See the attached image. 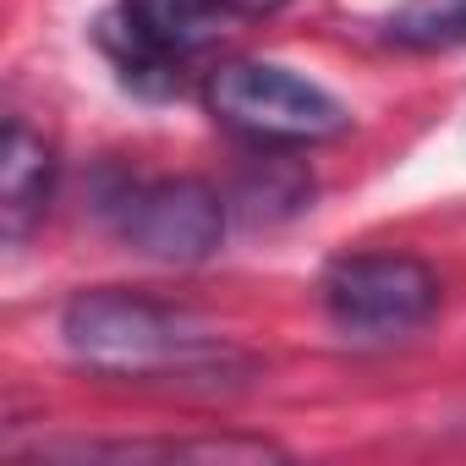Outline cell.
<instances>
[{
	"instance_id": "1",
	"label": "cell",
	"mask_w": 466,
	"mask_h": 466,
	"mask_svg": "<svg viewBox=\"0 0 466 466\" xmlns=\"http://www.w3.org/2000/svg\"><path fill=\"white\" fill-rule=\"evenodd\" d=\"M61 335L77 362L99 373L154 379V373H192L219 357L214 335L187 313L137 297V291H83L61 313Z\"/></svg>"
},
{
	"instance_id": "2",
	"label": "cell",
	"mask_w": 466,
	"mask_h": 466,
	"mask_svg": "<svg viewBox=\"0 0 466 466\" xmlns=\"http://www.w3.org/2000/svg\"><path fill=\"white\" fill-rule=\"evenodd\" d=\"M208 110L230 132L258 143H324L346 132V110L335 94L269 61H225L208 77Z\"/></svg>"
},
{
	"instance_id": "3",
	"label": "cell",
	"mask_w": 466,
	"mask_h": 466,
	"mask_svg": "<svg viewBox=\"0 0 466 466\" xmlns=\"http://www.w3.org/2000/svg\"><path fill=\"white\" fill-rule=\"evenodd\" d=\"M324 308L351 335H406L439 308V280L406 253H357L324 275Z\"/></svg>"
},
{
	"instance_id": "4",
	"label": "cell",
	"mask_w": 466,
	"mask_h": 466,
	"mask_svg": "<svg viewBox=\"0 0 466 466\" xmlns=\"http://www.w3.org/2000/svg\"><path fill=\"white\" fill-rule=\"evenodd\" d=\"M116 230L148 258L159 264H203L219 237H225V203L214 187L192 181V176H170V181H132L116 203H110Z\"/></svg>"
},
{
	"instance_id": "5",
	"label": "cell",
	"mask_w": 466,
	"mask_h": 466,
	"mask_svg": "<svg viewBox=\"0 0 466 466\" xmlns=\"http://www.w3.org/2000/svg\"><path fill=\"white\" fill-rule=\"evenodd\" d=\"M50 176H56L50 143L28 121L12 116L6 121V137H0V225H6V242H23L28 225L45 214Z\"/></svg>"
},
{
	"instance_id": "6",
	"label": "cell",
	"mask_w": 466,
	"mask_h": 466,
	"mask_svg": "<svg viewBox=\"0 0 466 466\" xmlns=\"http://www.w3.org/2000/svg\"><path fill=\"white\" fill-rule=\"evenodd\" d=\"M121 6H127V34L176 61L219 39L230 0H121Z\"/></svg>"
},
{
	"instance_id": "7",
	"label": "cell",
	"mask_w": 466,
	"mask_h": 466,
	"mask_svg": "<svg viewBox=\"0 0 466 466\" xmlns=\"http://www.w3.org/2000/svg\"><path fill=\"white\" fill-rule=\"evenodd\" d=\"M308 192H313V176H308L302 165L269 159V165H258V170L242 176L237 203L248 208V219H280V214H297V208L308 203Z\"/></svg>"
},
{
	"instance_id": "8",
	"label": "cell",
	"mask_w": 466,
	"mask_h": 466,
	"mask_svg": "<svg viewBox=\"0 0 466 466\" xmlns=\"http://www.w3.org/2000/svg\"><path fill=\"white\" fill-rule=\"evenodd\" d=\"M390 39L417 45V50L461 45L466 39V0H406V6L390 17Z\"/></svg>"
},
{
	"instance_id": "9",
	"label": "cell",
	"mask_w": 466,
	"mask_h": 466,
	"mask_svg": "<svg viewBox=\"0 0 466 466\" xmlns=\"http://www.w3.org/2000/svg\"><path fill=\"white\" fill-rule=\"evenodd\" d=\"M237 12H275V6H286V0H230Z\"/></svg>"
}]
</instances>
